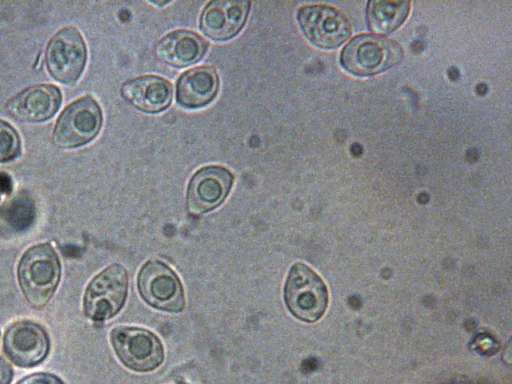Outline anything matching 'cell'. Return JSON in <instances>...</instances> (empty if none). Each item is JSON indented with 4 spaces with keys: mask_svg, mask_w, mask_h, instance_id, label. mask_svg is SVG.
Returning a JSON list of instances; mask_svg holds the SVG:
<instances>
[{
    "mask_svg": "<svg viewBox=\"0 0 512 384\" xmlns=\"http://www.w3.org/2000/svg\"><path fill=\"white\" fill-rule=\"evenodd\" d=\"M61 275V266L49 243L30 247L18 265V280L27 301L35 308L45 306L53 296Z\"/></svg>",
    "mask_w": 512,
    "mask_h": 384,
    "instance_id": "1",
    "label": "cell"
},
{
    "mask_svg": "<svg viewBox=\"0 0 512 384\" xmlns=\"http://www.w3.org/2000/svg\"><path fill=\"white\" fill-rule=\"evenodd\" d=\"M284 300L293 316L305 322H315L328 306V290L322 278L308 265L298 262L289 270Z\"/></svg>",
    "mask_w": 512,
    "mask_h": 384,
    "instance_id": "2",
    "label": "cell"
},
{
    "mask_svg": "<svg viewBox=\"0 0 512 384\" xmlns=\"http://www.w3.org/2000/svg\"><path fill=\"white\" fill-rule=\"evenodd\" d=\"M402 47L395 41L373 34L354 37L343 48L341 65L357 76L380 73L401 61Z\"/></svg>",
    "mask_w": 512,
    "mask_h": 384,
    "instance_id": "3",
    "label": "cell"
},
{
    "mask_svg": "<svg viewBox=\"0 0 512 384\" xmlns=\"http://www.w3.org/2000/svg\"><path fill=\"white\" fill-rule=\"evenodd\" d=\"M128 291V274L113 264L96 275L86 288L83 299L85 315L93 321H105L123 307Z\"/></svg>",
    "mask_w": 512,
    "mask_h": 384,
    "instance_id": "4",
    "label": "cell"
},
{
    "mask_svg": "<svg viewBox=\"0 0 512 384\" xmlns=\"http://www.w3.org/2000/svg\"><path fill=\"white\" fill-rule=\"evenodd\" d=\"M110 340L121 363L133 371H152L164 360L161 341L146 329L116 327L111 331Z\"/></svg>",
    "mask_w": 512,
    "mask_h": 384,
    "instance_id": "5",
    "label": "cell"
},
{
    "mask_svg": "<svg viewBox=\"0 0 512 384\" xmlns=\"http://www.w3.org/2000/svg\"><path fill=\"white\" fill-rule=\"evenodd\" d=\"M102 125V113L91 96L69 104L60 114L53 131V142L61 148H74L91 141Z\"/></svg>",
    "mask_w": 512,
    "mask_h": 384,
    "instance_id": "6",
    "label": "cell"
},
{
    "mask_svg": "<svg viewBox=\"0 0 512 384\" xmlns=\"http://www.w3.org/2000/svg\"><path fill=\"white\" fill-rule=\"evenodd\" d=\"M137 283L140 295L150 306L175 313L184 309L182 284L176 273L165 263L147 261L139 271Z\"/></svg>",
    "mask_w": 512,
    "mask_h": 384,
    "instance_id": "7",
    "label": "cell"
},
{
    "mask_svg": "<svg viewBox=\"0 0 512 384\" xmlns=\"http://www.w3.org/2000/svg\"><path fill=\"white\" fill-rule=\"evenodd\" d=\"M87 58L86 45L73 26L59 30L46 50V64L51 76L64 84H74L80 77Z\"/></svg>",
    "mask_w": 512,
    "mask_h": 384,
    "instance_id": "8",
    "label": "cell"
},
{
    "mask_svg": "<svg viewBox=\"0 0 512 384\" xmlns=\"http://www.w3.org/2000/svg\"><path fill=\"white\" fill-rule=\"evenodd\" d=\"M299 25L307 39L323 49H333L347 40L351 24L338 9L324 5H307L298 11Z\"/></svg>",
    "mask_w": 512,
    "mask_h": 384,
    "instance_id": "9",
    "label": "cell"
},
{
    "mask_svg": "<svg viewBox=\"0 0 512 384\" xmlns=\"http://www.w3.org/2000/svg\"><path fill=\"white\" fill-rule=\"evenodd\" d=\"M4 352L17 366L29 368L41 363L49 352V338L37 323L23 320L13 323L5 332Z\"/></svg>",
    "mask_w": 512,
    "mask_h": 384,
    "instance_id": "10",
    "label": "cell"
},
{
    "mask_svg": "<svg viewBox=\"0 0 512 384\" xmlns=\"http://www.w3.org/2000/svg\"><path fill=\"white\" fill-rule=\"evenodd\" d=\"M233 175L221 166H208L197 171L190 180L187 190V206L193 214L208 212L228 195Z\"/></svg>",
    "mask_w": 512,
    "mask_h": 384,
    "instance_id": "11",
    "label": "cell"
},
{
    "mask_svg": "<svg viewBox=\"0 0 512 384\" xmlns=\"http://www.w3.org/2000/svg\"><path fill=\"white\" fill-rule=\"evenodd\" d=\"M61 104V92L52 84H37L15 95L8 103L9 113L22 121L41 122L51 118Z\"/></svg>",
    "mask_w": 512,
    "mask_h": 384,
    "instance_id": "12",
    "label": "cell"
},
{
    "mask_svg": "<svg viewBox=\"0 0 512 384\" xmlns=\"http://www.w3.org/2000/svg\"><path fill=\"white\" fill-rule=\"evenodd\" d=\"M250 3L244 0H216L210 2L200 18L202 31L214 40L234 36L244 25Z\"/></svg>",
    "mask_w": 512,
    "mask_h": 384,
    "instance_id": "13",
    "label": "cell"
},
{
    "mask_svg": "<svg viewBox=\"0 0 512 384\" xmlns=\"http://www.w3.org/2000/svg\"><path fill=\"white\" fill-rule=\"evenodd\" d=\"M122 95L136 108L155 113L165 109L172 99V86L159 76H141L126 82Z\"/></svg>",
    "mask_w": 512,
    "mask_h": 384,
    "instance_id": "14",
    "label": "cell"
},
{
    "mask_svg": "<svg viewBox=\"0 0 512 384\" xmlns=\"http://www.w3.org/2000/svg\"><path fill=\"white\" fill-rule=\"evenodd\" d=\"M207 42L198 34L177 30L160 40L156 53L163 62L176 67H185L197 62L206 52Z\"/></svg>",
    "mask_w": 512,
    "mask_h": 384,
    "instance_id": "15",
    "label": "cell"
},
{
    "mask_svg": "<svg viewBox=\"0 0 512 384\" xmlns=\"http://www.w3.org/2000/svg\"><path fill=\"white\" fill-rule=\"evenodd\" d=\"M218 88L214 68L200 66L183 73L177 82V101L185 107H199L210 102Z\"/></svg>",
    "mask_w": 512,
    "mask_h": 384,
    "instance_id": "16",
    "label": "cell"
},
{
    "mask_svg": "<svg viewBox=\"0 0 512 384\" xmlns=\"http://www.w3.org/2000/svg\"><path fill=\"white\" fill-rule=\"evenodd\" d=\"M409 10V1H370L367 6L368 26L376 33H390L406 20Z\"/></svg>",
    "mask_w": 512,
    "mask_h": 384,
    "instance_id": "17",
    "label": "cell"
},
{
    "mask_svg": "<svg viewBox=\"0 0 512 384\" xmlns=\"http://www.w3.org/2000/svg\"><path fill=\"white\" fill-rule=\"evenodd\" d=\"M21 150L18 133L7 122L0 119V162L16 158Z\"/></svg>",
    "mask_w": 512,
    "mask_h": 384,
    "instance_id": "18",
    "label": "cell"
},
{
    "mask_svg": "<svg viewBox=\"0 0 512 384\" xmlns=\"http://www.w3.org/2000/svg\"><path fill=\"white\" fill-rule=\"evenodd\" d=\"M17 384H64L57 376L48 373H34L23 379Z\"/></svg>",
    "mask_w": 512,
    "mask_h": 384,
    "instance_id": "19",
    "label": "cell"
},
{
    "mask_svg": "<svg viewBox=\"0 0 512 384\" xmlns=\"http://www.w3.org/2000/svg\"><path fill=\"white\" fill-rule=\"evenodd\" d=\"M13 378V370L8 362L0 357V384H10Z\"/></svg>",
    "mask_w": 512,
    "mask_h": 384,
    "instance_id": "20",
    "label": "cell"
},
{
    "mask_svg": "<svg viewBox=\"0 0 512 384\" xmlns=\"http://www.w3.org/2000/svg\"><path fill=\"white\" fill-rule=\"evenodd\" d=\"M12 190V182L10 177L0 172V205L3 198L8 195Z\"/></svg>",
    "mask_w": 512,
    "mask_h": 384,
    "instance_id": "21",
    "label": "cell"
},
{
    "mask_svg": "<svg viewBox=\"0 0 512 384\" xmlns=\"http://www.w3.org/2000/svg\"><path fill=\"white\" fill-rule=\"evenodd\" d=\"M352 153L355 155L361 154V147L355 144L353 147H351Z\"/></svg>",
    "mask_w": 512,
    "mask_h": 384,
    "instance_id": "22",
    "label": "cell"
}]
</instances>
